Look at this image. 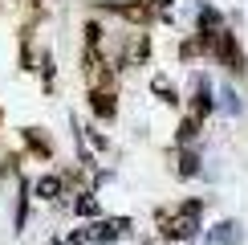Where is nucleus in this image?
Instances as JSON below:
<instances>
[{
    "mask_svg": "<svg viewBox=\"0 0 248 245\" xmlns=\"http://www.w3.org/2000/svg\"><path fill=\"white\" fill-rule=\"evenodd\" d=\"M200 212H203V200H187L179 212L163 217V237H167V241H187V237H195V229H200Z\"/></svg>",
    "mask_w": 248,
    "mask_h": 245,
    "instance_id": "obj_1",
    "label": "nucleus"
},
{
    "mask_svg": "<svg viewBox=\"0 0 248 245\" xmlns=\"http://www.w3.org/2000/svg\"><path fill=\"white\" fill-rule=\"evenodd\" d=\"M118 233H126V221H98L86 233H74V241H114Z\"/></svg>",
    "mask_w": 248,
    "mask_h": 245,
    "instance_id": "obj_2",
    "label": "nucleus"
},
{
    "mask_svg": "<svg viewBox=\"0 0 248 245\" xmlns=\"http://www.w3.org/2000/svg\"><path fill=\"white\" fill-rule=\"evenodd\" d=\"M212 53L224 61V66H232V70H244V57H240V45L232 41V33L224 29L220 37H216V45H212Z\"/></svg>",
    "mask_w": 248,
    "mask_h": 245,
    "instance_id": "obj_3",
    "label": "nucleus"
},
{
    "mask_svg": "<svg viewBox=\"0 0 248 245\" xmlns=\"http://www.w3.org/2000/svg\"><path fill=\"white\" fill-rule=\"evenodd\" d=\"M203 241H208V245H244V229L236 221H220Z\"/></svg>",
    "mask_w": 248,
    "mask_h": 245,
    "instance_id": "obj_4",
    "label": "nucleus"
},
{
    "mask_svg": "<svg viewBox=\"0 0 248 245\" xmlns=\"http://www.w3.org/2000/svg\"><path fill=\"white\" fill-rule=\"evenodd\" d=\"M90 106H94L98 119H114L118 98H114V90H90Z\"/></svg>",
    "mask_w": 248,
    "mask_h": 245,
    "instance_id": "obj_5",
    "label": "nucleus"
},
{
    "mask_svg": "<svg viewBox=\"0 0 248 245\" xmlns=\"http://www.w3.org/2000/svg\"><path fill=\"white\" fill-rule=\"evenodd\" d=\"M147 49H151L147 33H134V37H130V45H126V53H122V61H126V66H134V61L147 57Z\"/></svg>",
    "mask_w": 248,
    "mask_h": 245,
    "instance_id": "obj_6",
    "label": "nucleus"
},
{
    "mask_svg": "<svg viewBox=\"0 0 248 245\" xmlns=\"http://www.w3.org/2000/svg\"><path fill=\"white\" fill-rule=\"evenodd\" d=\"M25 143H29V147L37 151V156H53V143H49L45 135H41L37 127H25Z\"/></svg>",
    "mask_w": 248,
    "mask_h": 245,
    "instance_id": "obj_7",
    "label": "nucleus"
},
{
    "mask_svg": "<svg viewBox=\"0 0 248 245\" xmlns=\"http://www.w3.org/2000/svg\"><path fill=\"white\" fill-rule=\"evenodd\" d=\"M37 196H41V200H53V196H61V180H57V176L37 180Z\"/></svg>",
    "mask_w": 248,
    "mask_h": 245,
    "instance_id": "obj_8",
    "label": "nucleus"
},
{
    "mask_svg": "<svg viewBox=\"0 0 248 245\" xmlns=\"http://www.w3.org/2000/svg\"><path fill=\"white\" fill-rule=\"evenodd\" d=\"M195 135H200V119L191 115V119H183V122H179V143H183V147H187V143H191Z\"/></svg>",
    "mask_w": 248,
    "mask_h": 245,
    "instance_id": "obj_9",
    "label": "nucleus"
},
{
    "mask_svg": "<svg viewBox=\"0 0 248 245\" xmlns=\"http://www.w3.org/2000/svg\"><path fill=\"white\" fill-rule=\"evenodd\" d=\"M195 172H200V156L195 151H183L179 156V176H195Z\"/></svg>",
    "mask_w": 248,
    "mask_h": 245,
    "instance_id": "obj_10",
    "label": "nucleus"
},
{
    "mask_svg": "<svg viewBox=\"0 0 248 245\" xmlns=\"http://www.w3.org/2000/svg\"><path fill=\"white\" fill-rule=\"evenodd\" d=\"M151 86H155V94H163V98H167V102H175V86H171V82H167V78H163V74H159V78H155V82H151Z\"/></svg>",
    "mask_w": 248,
    "mask_h": 245,
    "instance_id": "obj_11",
    "label": "nucleus"
},
{
    "mask_svg": "<svg viewBox=\"0 0 248 245\" xmlns=\"http://www.w3.org/2000/svg\"><path fill=\"white\" fill-rule=\"evenodd\" d=\"M78 212H81V217H94V212H98V200H94V196H81V200H78Z\"/></svg>",
    "mask_w": 248,
    "mask_h": 245,
    "instance_id": "obj_12",
    "label": "nucleus"
},
{
    "mask_svg": "<svg viewBox=\"0 0 248 245\" xmlns=\"http://www.w3.org/2000/svg\"><path fill=\"white\" fill-rule=\"evenodd\" d=\"M33 4H41V0H33Z\"/></svg>",
    "mask_w": 248,
    "mask_h": 245,
    "instance_id": "obj_13",
    "label": "nucleus"
}]
</instances>
